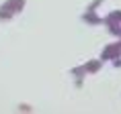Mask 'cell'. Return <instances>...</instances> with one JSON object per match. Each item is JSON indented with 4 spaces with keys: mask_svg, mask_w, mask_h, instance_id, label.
I'll list each match as a JSON object with an SVG mask.
<instances>
[]
</instances>
